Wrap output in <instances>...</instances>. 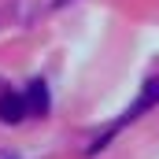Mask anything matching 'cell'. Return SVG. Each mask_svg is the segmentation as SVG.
Instances as JSON below:
<instances>
[{
	"instance_id": "cell-1",
	"label": "cell",
	"mask_w": 159,
	"mask_h": 159,
	"mask_svg": "<svg viewBox=\"0 0 159 159\" xmlns=\"http://www.w3.org/2000/svg\"><path fill=\"white\" fill-rule=\"evenodd\" d=\"M156 104H159V78H148V81H144V85H141V96H137V100H133V104H129V107L122 111V119L115 122V126H111L107 133H100V137L93 141V148H89V156H96L100 148H107V141H111V137L119 133L122 126H129V122H133V119H141V115H144L148 107H156Z\"/></svg>"
},
{
	"instance_id": "cell-2",
	"label": "cell",
	"mask_w": 159,
	"mask_h": 159,
	"mask_svg": "<svg viewBox=\"0 0 159 159\" xmlns=\"http://www.w3.org/2000/svg\"><path fill=\"white\" fill-rule=\"evenodd\" d=\"M30 115L26 111V96L19 93H0V122H22Z\"/></svg>"
},
{
	"instance_id": "cell-3",
	"label": "cell",
	"mask_w": 159,
	"mask_h": 159,
	"mask_svg": "<svg viewBox=\"0 0 159 159\" xmlns=\"http://www.w3.org/2000/svg\"><path fill=\"white\" fill-rule=\"evenodd\" d=\"M48 104H52V100H48V85H44L41 78H34L30 89H26V111L41 119V115H48Z\"/></svg>"
}]
</instances>
